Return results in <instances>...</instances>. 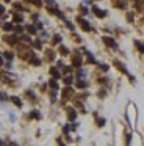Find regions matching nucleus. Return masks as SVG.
<instances>
[{
	"mask_svg": "<svg viewBox=\"0 0 144 146\" xmlns=\"http://www.w3.org/2000/svg\"><path fill=\"white\" fill-rule=\"evenodd\" d=\"M77 22L80 24V27H82L85 32H89V30H91V25H89V22H88V21H85L83 17H78V19H77Z\"/></svg>",
	"mask_w": 144,
	"mask_h": 146,
	"instance_id": "obj_1",
	"label": "nucleus"
},
{
	"mask_svg": "<svg viewBox=\"0 0 144 146\" xmlns=\"http://www.w3.org/2000/svg\"><path fill=\"white\" fill-rule=\"evenodd\" d=\"M103 43H105L108 47H113V49H116L118 47V44H116V41H114L113 38H108V36H105L103 38Z\"/></svg>",
	"mask_w": 144,
	"mask_h": 146,
	"instance_id": "obj_2",
	"label": "nucleus"
},
{
	"mask_svg": "<svg viewBox=\"0 0 144 146\" xmlns=\"http://www.w3.org/2000/svg\"><path fill=\"white\" fill-rule=\"evenodd\" d=\"M93 11H94V14H96L97 17H105V16H107V11H103V10L97 8V7H93Z\"/></svg>",
	"mask_w": 144,
	"mask_h": 146,
	"instance_id": "obj_3",
	"label": "nucleus"
},
{
	"mask_svg": "<svg viewBox=\"0 0 144 146\" xmlns=\"http://www.w3.org/2000/svg\"><path fill=\"white\" fill-rule=\"evenodd\" d=\"M72 65L75 66V68H80V65H82V57L80 55H75L72 58Z\"/></svg>",
	"mask_w": 144,
	"mask_h": 146,
	"instance_id": "obj_4",
	"label": "nucleus"
},
{
	"mask_svg": "<svg viewBox=\"0 0 144 146\" xmlns=\"http://www.w3.org/2000/svg\"><path fill=\"white\" fill-rule=\"evenodd\" d=\"M114 5L118 8H125L127 7V0H114Z\"/></svg>",
	"mask_w": 144,
	"mask_h": 146,
	"instance_id": "obj_5",
	"label": "nucleus"
},
{
	"mask_svg": "<svg viewBox=\"0 0 144 146\" xmlns=\"http://www.w3.org/2000/svg\"><path fill=\"white\" fill-rule=\"evenodd\" d=\"M72 96V88H69V86H67V88H64V90H63V97H71Z\"/></svg>",
	"mask_w": 144,
	"mask_h": 146,
	"instance_id": "obj_6",
	"label": "nucleus"
},
{
	"mask_svg": "<svg viewBox=\"0 0 144 146\" xmlns=\"http://www.w3.org/2000/svg\"><path fill=\"white\" fill-rule=\"evenodd\" d=\"M67 115H69V119H72V121L77 118V113H75L74 108H67Z\"/></svg>",
	"mask_w": 144,
	"mask_h": 146,
	"instance_id": "obj_7",
	"label": "nucleus"
},
{
	"mask_svg": "<svg viewBox=\"0 0 144 146\" xmlns=\"http://www.w3.org/2000/svg\"><path fill=\"white\" fill-rule=\"evenodd\" d=\"M5 41H6L8 44H16V41H17V38L14 36V35H13V36H5Z\"/></svg>",
	"mask_w": 144,
	"mask_h": 146,
	"instance_id": "obj_8",
	"label": "nucleus"
},
{
	"mask_svg": "<svg viewBox=\"0 0 144 146\" xmlns=\"http://www.w3.org/2000/svg\"><path fill=\"white\" fill-rule=\"evenodd\" d=\"M114 65H116V66H118V68H119V69H121V71H122L124 74H129V72H127V69H125V66H124L121 61H114Z\"/></svg>",
	"mask_w": 144,
	"mask_h": 146,
	"instance_id": "obj_9",
	"label": "nucleus"
},
{
	"mask_svg": "<svg viewBox=\"0 0 144 146\" xmlns=\"http://www.w3.org/2000/svg\"><path fill=\"white\" fill-rule=\"evenodd\" d=\"M27 3H31V5H36V7H41L42 5V0H25Z\"/></svg>",
	"mask_w": 144,
	"mask_h": 146,
	"instance_id": "obj_10",
	"label": "nucleus"
},
{
	"mask_svg": "<svg viewBox=\"0 0 144 146\" xmlns=\"http://www.w3.org/2000/svg\"><path fill=\"white\" fill-rule=\"evenodd\" d=\"M11 101H13V102H14V105H17V107H20V105H22L20 99H19V97H16V96H14V97H11Z\"/></svg>",
	"mask_w": 144,
	"mask_h": 146,
	"instance_id": "obj_11",
	"label": "nucleus"
},
{
	"mask_svg": "<svg viewBox=\"0 0 144 146\" xmlns=\"http://www.w3.org/2000/svg\"><path fill=\"white\" fill-rule=\"evenodd\" d=\"M49 85H50L53 90H56V88H58V83H56V79H52V80L49 82Z\"/></svg>",
	"mask_w": 144,
	"mask_h": 146,
	"instance_id": "obj_12",
	"label": "nucleus"
},
{
	"mask_svg": "<svg viewBox=\"0 0 144 146\" xmlns=\"http://www.w3.org/2000/svg\"><path fill=\"white\" fill-rule=\"evenodd\" d=\"M50 74H52V75H53V77H55V79H60V72H58V71H56V69H55V68H52V69H50Z\"/></svg>",
	"mask_w": 144,
	"mask_h": 146,
	"instance_id": "obj_13",
	"label": "nucleus"
},
{
	"mask_svg": "<svg viewBox=\"0 0 144 146\" xmlns=\"http://www.w3.org/2000/svg\"><path fill=\"white\" fill-rule=\"evenodd\" d=\"M77 86H78V88H86V86H88V83H86L85 80H78V82H77Z\"/></svg>",
	"mask_w": 144,
	"mask_h": 146,
	"instance_id": "obj_14",
	"label": "nucleus"
},
{
	"mask_svg": "<svg viewBox=\"0 0 144 146\" xmlns=\"http://www.w3.org/2000/svg\"><path fill=\"white\" fill-rule=\"evenodd\" d=\"M60 54H61V55H67V54H69V49L64 47V46H61V47H60Z\"/></svg>",
	"mask_w": 144,
	"mask_h": 146,
	"instance_id": "obj_15",
	"label": "nucleus"
},
{
	"mask_svg": "<svg viewBox=\"0 0 144 146\" xmlns=\"http://www.w3.org/2000/svg\"><path fill=\"white\" fill-rule=\"evenodd\" d=\"M3 30H5V32H11V30H14V27L11 25V24H5V25H3Z\"/></svg>",
	"mask_w": 144,
	"mask_h": 146,
	"instance_id": "obj_16",
	"label": "nucleus"
},
{
	"mask_svg": "<svg viewBox=\"0 0 144 146\" xmlns=\"http://www.w3.org/2000/svg\"><path fill=\"white\" fill-rule=\"evenodd\" d=\"M27 32H28V33H31V35H33V33H36V27H34V25H28V27H27Z\"/></svg>",
	"mask_w": 144,
	"mask_h": 146,
	"instance_id": "obj_17",
	"label": "nucleus"
},
{
	"mask_svg": "<svg viewBox=\"0 0 144 146\" xmlns=\"http://www.w3.org/2000/svg\"><path fill=\"white\" fill-rule=\"evenodd\" d=\"M33 46H34V47H36V49H41V47H42V44H41V41H39V39H34Z\"/></svg>",
	"mask_w": 144,
	"mask_h": 146,
	"instance_id": "obj_18",
	"label": "nucleus"
},
{
	"mask_svg": "<svg viewBox=\"0 0 144 146\" xmlns=\"http://www.w3.org/2000/svg\"><path fill=\"white\" fill-rule=\"evenodd\" d=\"M60 41H61V36L60 35H55L53 36V44H60Z\"/></svg>",
	"mask_w": 144,
	"mask_h": 146,
	"instance_id": "obj_19",
	"label": "nucleus"
},
{
	"mask_svg": "<svg viewBox=\"0 0 144 146\" xmlns=\"http://www.w3.org/2000/svg\"><path fill=\"white\" fill-rule=\"evenodd\" d=\"M55 55H53V52L52 50H47V60H53Z\"/></svg>",
	"mask_w": 144,
	"mask_h": 146,
	"instance_id": "obj_20",
	"label": "nucleus"
},
{
	"mask_svg": "<svg viewBox=\"0 0 144 146\" xmlns=\"http://www.w3.org/2000/svg\"><path fill=\"white\" fill-rule=\"evenodd\" d=\"M136 47H138V49H140V50L143 52V54H144V44H141L140 41H136Z\"/></svg>",
	"mask_w": 144,
	"mask_h": 146,
	"instance_id": "obj_21",
	"label": "nucleus"
},
{
	"mask_svg": "<svg viewBox=\"0 0 144 146\" xmlns=\"http://www.w3.org/2000/svg\"><path fill=\"white\" fill-rule=\"evenodd\" d=\"M64 83H66V85H71V83H72V77H71V75H67V77L64 79Z\"/></svg>",
	"mask_w": 144,
	"mask_h": 146,
	"instance_id": "obj_22",
	"label": "nucleus"
},
{
	"mask_svg": "<svg viewBox=\"0 0 144 146\" xmlns=\"http://www.w3.org/2000/svg\"><path fill=\"white\" fill-rule=\"evenodd\" d=\"M5 58H6V60H13V54H11V52H5Z\"/></svg>",
	"mask_w": 144,
	"mask_h": 146,
	"instance_id": "obj_23",
	"label": "nucleus"
},
{
	"mask_svg": "<svg viewBox=\"0 0 144 146\" xmlns=\"http://www.w3.org/2000/svg\"><path fill=\"white\" fill-rule=\"evenodd\" d=\"M14 22H22V16L20 14H14Z\"/></svg>",
	"mask_w": 144,
	"mask_h": 146,
	"instance_id": "obj_24",
	"label": "nucleus"
},
{
	"mask_svg": "<svg viewBox=\"0 0 144 146\" xmlns=\"http://www.w3.org/2000/svg\"><path fill=\"white\" fill-rule=\"evenodd\" d=\"M30 116H31V118H39V112H31Z\"/></svg>",
	"mask_w": 144,
	"mask_h": 146,
	"instance_id": "obj_25",
	"label": "nucleus"
},
{
	"mask_svg": "<svg viewBox=\"0 0 144 146\" xmlns=\"http://www.w3.org/2000/svg\"><path fill=\"white\" fill-rule=\"evenodd\" d=\"M47 2V5H50V7H55V0H45Z\"/></svg>",
	"mask_w": 144,
	"mask_h": 146,
	"instance_id": "obj_26",
	"label": "nucleus"
},
{
	"mask_svg": "<svg viewBox=\"0 0 144 146\" xmlns=\"http://www.w3.org/2000/svg\"><path fill=\"white\" fill-rule=\"evenodd\" d=\"M22 41L24 43H30V36H22Z\"/></svg>",
	"mask_w": 144,
	"mask_h": 146,
	"instance_id": "obj_27",
	"label": "nucleus"
},
{
	"mask_svg": "<svg viewBox=\"0 0 144 146\" xmlns=\"http://www.w3.org/2000/svg\"><path fill=\"white\" fill-rule=\"evenodd\" d=\"M14 30H16L17 33H20V32H22V27H20V25H17V27H14Z\"/></svg>",
	"mask_w": 144,
	"mask_h": 146,
	"instance_id": "obj_28",
	"label": "nucleus"
},
{
	"mask_svg": "<svg viewBox=\"0 0 144 146\" xmlns=\"http://www.w3.org/2000/svg\"><path fill=\"white\" fill-rule=\"evenodd\" d=\"M0 99H2V101H6V94H3V93H0Z\"/></svg>",
	"mask_w": 144,
	"mask_h": 146,
	"instance_id": "obj_29",
	"label": "nucleus"
},
{
	"mask_svg": "<svg viewBox=\"0 0 144 146\" xmlns=\"http://www.w3.org/2000/svg\"><path fill=\"white\" fill-rule=\"evenodd\" d=\"M97 124H99V126H103V124H105V119H99V121H97Z\"/></svg>",
	"mask_w": 144,
	"mask_h": 146,
	"instance_id": "obj_30",
	"label": "nucleus"
},
{
	"mask_svg": "<svg viewBox=\"0 0 144 146\" xmlns=\"http://www.w3.org/2000/svg\"><path fill=\"white\" fill-rule=\"evenodd\" d=\"M5 13V7H3V5H0V14H3Z\"/></svg>",
	"mask_w": 144,
	"mask_h": 146,
	"instance_id": "obj_31",
	"label": "nucleus"
},
{
	"mask_svg": "<svg viewBox=\"0 0 144 146\" xmlns=\"http://www.w3.org/2000/svg\"><path fill=\"white\" fill-rule=\"evenodd\" d=\"M0 146H5V143H3V140H0Z\"/></svg>",
	"mask_w": 144,
	"mask_h": 146,
	"instance_id": "obj_32",
	"label": "nucleus"
},
{
	"mask_svg": "<svg viewBox=\"0 0 144 146\" xmlns=\"http://www.w3.org/2000/svg\"><path fill=\"white\" fill-rule=\"evenodd\" d=\"M8 146H17V144H16V143H9Z\"/></svg>",
	"mask_w": 144,
	"mask_h": 146,
	"instance_id": "obj_33",
	"label": "nucleus"
},
{
	"mask_svg": "<svg viewBox=\"0 0 144 146\" xmlns=\"http://www.w3.org/2000/svg\"><path fill=\"white\" fill-rule=\"evenodd\" d=\"M2 63H3V60H2V57H0V65H2Z\"/></svg>",
	"mask_w": 144,
	"mask_h": 146,
	"instance_id": "obj_34",
	"label": "nucleus"
},
{
	"mask_svg": "<svg viewBox=\"0 0 144 146\" xmlns=\"http://www.w3.org/2000/svg\"><path fill=\"white\" fill-rule=\"evenodd\" d=\"M5 2H9V0H5Z\"/></svg>",
	"mask_w": 144,
	"mask_h": 146,
	"instance_id": "obj_35",
	"label": "nucleus"
}]
</instances>
